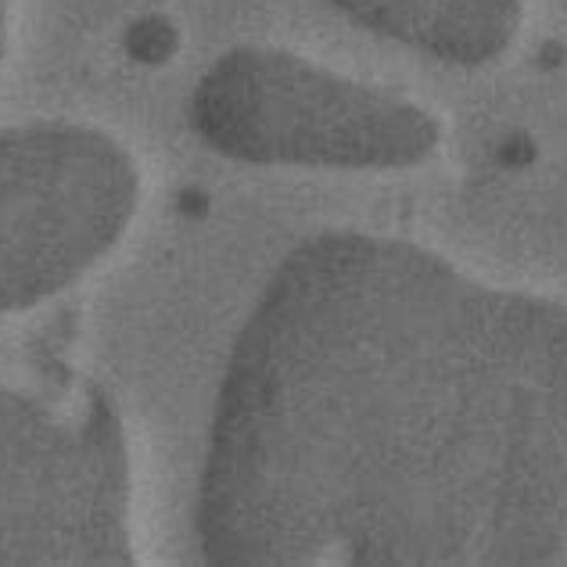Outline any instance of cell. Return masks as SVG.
<instances>
[{"mask_svg":"<svg viewBox=\"0 0 567 567\" xmlns=\"http://www.w3.org/2000/svg\"><path fill=\"white\" fill-rule=\"evenodd\" d=\"M370 33L450 65H485L520 33L525 0H327Z\"/></svg>","mask_w":567,"mask_h":567,"instance_id":"obj_5","label":"cell"},{"mask_svg":"<svg viewBox=\"0 0 567 567\" xmlns=\"http://www.w3.org/2000/svg\"><path fill=\"white\" fill-rule=\"evenodd\" d=\"M190 123L251 166L406 169L439 144L435 115L384 86L274 48H234L194 86Z\"/></svg>","mask_w":567,"mask_h":567,"instance_id":"obj_2","label":"cell"},{"mask_svg":"<svg viewBox=\"0 0 567 567\" xmlns=\"http://www.w3.org/2000/svg\"><path fill=\"white\" fill-rule=\"evenodd\" d=\"M194 532L216 567L567 564V306L309 237L234 338Z\"/></svg>","mask_w":567,"mask_h":567,"instance_id":"obj_1","label":"cell"},{"mask_svg":"<svg viewBox=\"0 0 567 567\" xmlns=\"http://www.w3.org/2000/svg\"><path fill=\"white\" fill-rule=\"evenodd\" d=\"M4 43H8V0H0V62H4Z\"/></svg>","mask_w":567,"mask_h":567,"instance_id":"obj_6","label":"cell"},{"mask_svg":"<svg viewBox=\"0 0 567 567\" xmlns=\"http://www.w3.org/2000/svg\"><path fill=\"white\" fill-rule=\"evenodd\" d=\"M0 564H133V474L101 392L0 384Z\"/></svg>","mask_w":567,"mask_h":567,"instance_id":"obj_3","label":"cell"},{"mask_svg":"<svg viewBox=\"0 0 567 567\" xmlns=\"http://www.w3.org/2000/svg\"><path fill=\"white\" fill-rule=\"evenodd\" d=\"M141 169L83 123L0 130V317L48 302L123 241Z\"/></svg>","mask_w":567,"mask_h":567,"instance_id":"obj_4","label":"cell"}]
</instances>
